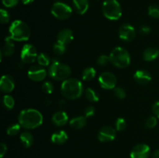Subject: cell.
<instances>
[{
  "instance_id": "cell-26",
  "label": "cell",
  "mask_w": 159,
  "mask_h": 158,
  "mask_svg": "<svg viewBox=\"0 0 159 158\" xmlns=\"http://www.w3.org/2000/svg\"><path fill=\"white\" fill-rule=\"evenodd\" d=\"M3 105L5 106V108H7V109H12V108L15 105V100L12 98V96L9 95V94H6L3 97L2 100Z\"/></svg>"
},
{
  "instance_id": "cell-3",
  "label": "cell",
  "mask_w": 159,
  "mask_h": 158,
  "mask_svg": "<svg viewBox=\"0 0 159 158\" xmlns=\"http://www.w3.org/2000/svg\"><path fill=\"white\" fill-rule=\"evenodd\" d=\"M31 31L29 26L22 20H15L9 26V37L16 41H26L30 39Z\"/></svg>"
},
{
  "instance_id": "cell-37",
  "label": "cell",
  "mask_w": 159,
  "mask_h": 158,
  "mask_svg": "<svg viewBox=\"0 0 159 158\" xmlns=\"http://www.w3.org/2000/svg\"><path fill=\"white\" fill-rule=\"evenodd\" d=\"M19 3V0H2V4L6 8H12L16 6Z\"/></svg>"
},
{
  "instance_id": "cell-11",
  "label": "cell",
  "mask_w": 159,
  "mask_h": 158,
  "mask_svg": "<svg viewBox=\"0 0 159 158\" xmlns=\"http://www.w3.org/2000/svg\"><path fill=\"white\" fill-rule=\"evenodd\" d=\"M116 136V132L115 129L113 127L104 126L99 130V134H98V139L101 142H110V141L114 140Z\"/></svg>"
},
{
  "instance_id": "cell-34",
  "label": "cell",
  "mask_w": 159,
  "mask_h": 158,
  "mask_svg": "<svg viewBox=\"0 0 159 158\" xmlns=\"http://www.w3.org/2000/svg\"><path fill=\"white\" fill-rule=\"evenodd\" d=\"M127 126V122L126 120L123 118H119L116 119V129L117 131H124Z\"/></svg>"
},
{
  "instance_id": "cell-16",
  "label": "cell",
  "mask_w": 159,
  "mask_h": 158,
  "mask_svg": "<svg viewBox=\"0 0 159 158\" xmlns=\"http://www.w3.org/2000/svg\"><path fill=\"white\" fill-rule=\"evenodd\" d=\"M135 81L141 85H147L152 80V75L150 73L144 70H138L134 75Z\"/></svg>"
},
{
  "instance_id": "cell-4",
  "label": "cell",
  "mask_w": 159,
  "mask_h": 158,
  "mask_svg": "<svg viewBox=\"0 0 159 158\" xmlns=\"http://www.w3.org/2000/svg\"><path fill=\"white\" fill-rule=\"evenodd\" d=\"M71 73V70L68 65L61 63L57 60L51 62L48 69V74L54 80L65 81L68 78Z\"/></svg>"
},
{
  "instance_id": "cell-27",
  "label": "cell",
  "mask_w": 159,
  "mask_h": 158,
  "mask_svg": "<svg viewBox=\"0 0 159 158\" xmlns=\"http://www.w3.org/2000/svg\"><path fill=\"white\" fill-rule=\"evenodd\" d=\"M85 96H86L87 99L92 102H96L99 99V96L97 95L96 91L93 89H92L91 88H88L85 90Z\"/></svg>"
},
{
  "instance_id": "cell-25",
  "label": "cell",
  "mask_w": 159,
  "mask_h": 158,
  "mask_svg": "<svg viewBox=\"0 0 159 158\" xmlns=\"http://www.w3.org/2000/svg\"><path fill=\"white\" fill-rule=\"evenodd\" d=\"M37 62H38L40 66H48L51 63V57L44 53H41V54H38L37 57Z\"/></svg>"
},
{
  "instance_id": "cell-42",
  "label": "cell",
  "mask_w": 159,
  "mask_h": 158,
  "mask_svg": "<svg viewBox=\"0 0 159 158\" xmlns=\"http://www.w3.org/2000/svg\"><path fill=\"white\" fill-rule=\"evenodd\" d=\"M58 106L61 109H64L67 106V103L65 100H60L58 103Z\"/></svg>"
},
{
  "instance_id": "cell-8",
  "label": "cell",
  "mask_w": 159,
  "mask_h": 158,
  "mask_svg": "<svg viewBox=\"0 0 159 158\" xmlns=\"http://www.w3.org/2000/svg\"><path fill=\"white\" fill-rule=\"evenodd\" d=\"M20 57L23 64L34 63L38 57L37 49L34 45L26 43L22 48Z\"/></svg>"
},
{
  "instance_id": "cell-22",
  "label": "cell",
  "mask_w": 159,
  "mask_h": 158,
  "mask_svg": "<svg viewBox=\"0 0 159 158\" xmlns=\"http://www.w3.org/2000/svg\"><path fill=\"white\" fill-rule=\"evenodd\" d=\"M70 125L75 129H80L86 125V117L85 116H78L73 118L69 122Z\"/></svg>"
},
{
  "instance_id": "cell-5",
  "label": "cell",
  "mask_w": 159,
  "mask_h": 158,
  "mask_svg": "<svg viewBox=\"0 0 159 158\" xmlns=\"http://www.w3.org/2000/svg\"><path fill=\"white\" fill-rule=\"evenodd\" d=\"M110 57L111 63L116 68H125L130 63V56L129 52L121 46L114 48L110 53Z\"/></svg>"
},
{
  "instance_id": "cell-17",
  "label": "cell",
  "mask_w": 159,
  "mask_h": 158,
  "mask_svg": "<svg viewBox=\"0 0 159 158\" xmlns=\"http://www.w3.org/2000/svg\"><path fill=\"white\" fill-rule=\"evenodd\" d=\"M68 116L64 111H59L54 113L52 116V122L57 126H63L68 122Z\"/></svg>"
},
{
  "instance_id": "cell-20",
  "label": "cell",
  "mask_w": 159,
  "mask_h": 158,
  "mask_svg": "<svg viewBox=\"0 0 159 158\" xmlns=\"http://www.w3.org/2000/svg\"><path fill=\"white\" fill-rule=\"evenodd\" d=\"M68 134H67L66 132L64 131V130H59V131L53 133L51 138L52 143H54L55 144H58V145L65 143L68 140Z\"/></svg>"
},
{
  "instance_id": "cell-30",
  "label": "cell",
  "mask_w": 159,
  "mask_h": 158,
  "mask_svg": "<svg viewBox=\"0 0 159 158\" xmlns=\"http://www.w3.org/2000/svg\"><path fill=\"white\" fill-rule=\"evenodd\" d=\"M148 14L152 18L159 19V7L156 5H152L148 8Z\"/></svg>"
},
{
  "instance_id": "cell-21",
  "label": "cell",
  "mask_w": 159,
  "mask_h": 158,
  "mask_svg": "<svg viewBox=\"0 0 159 158\" xmlns=\"http://www.w3.org/2000/svg\"><path fill=\"white\" fill-rule=\"evenodd\" d=\"M159 56V50L157 48L150 47L144 50L143 54V58L146 61H152L158 57Z\"/></svg>"
},
{
  "instance_id": "cell-40",
  "label": "cell",
  "mask_w": 159,
  "mask_h": 158,
  "mask_svg": "<svg viewBox=\"0 0 159 158\" xmlns=\"http://www.w3.org/2000/svg\"><path fill=\"white\" fill-rule=\"evenodd\" d=\"M6 152H7V146L3 143H2L0 144V157L2 158L6 153Z\"/></svg>"
},
{
  "instance_id": "cell-28",
  "label": "cell",
  "mask_w": 159,
  "mask_h": 158,
  "mask_svg": "<svg viewBox=\"0 0 159 158\" xmlns=\"http://www.w3.org/2000/svg\"><path fill=\"white\" fill-rule=\"evenodd\" d=\"M53 50L57 55H62L65 53L66 51V46L62 43H58L57 42L56 43H54V46H53Z\"/></svg>"
},
{
  "instance_id": "cell-32",
  "label": "cell",
  "mask_w": 159,
  "mask_h": 158,
  "mask_svg": "<svg viewBox=\"0 0 159 158\" xmlns=\"http://www.w3.org/2000/svg\"><path fill=\"white\" fill-rule=\"evenodd\" d=\"M10 20V15L9 12L5 9H2L0 10V21L2 23H8Z\"/></svg>"
},
{
  "instance_id": "cell-12",
  "label": "cell",
  "mask_w": 159,
  "mask_h": 158,
  "mask_svg": "<svg viewBox=\"0 0 159 158\" xmlns=\"http://www.w3.org/2000/svg\"><path fill=\"white\" fill-rule=\"evenodd\" d=\"M27 75L30 79L34 81H41L46 77L47 71L40 66H33L28 70Z\"/></svg>"
},
{
  "instance_id": "cell-14",
  "label": "cell",
  "mask_w": 159,
  "mask_h": 158,
  "mask_svg": "<svg viewBox=\"0 0 159 158\" xmlns=\"http://www.w3.org/2000/svg\"><path fill=\"white\" fill-rule=\"evenodd\" d=\"M15 88V81L9 74H5L2 77L0 81V89L4 93H9Z\"/></svg>"
},
{
  "instance_id": "cell-24",
  "label": "cell",
  "mask_w": 159,
  "mask_h": 158,
  "mask_svg": "<svg viewBox=\"0 0 159 158\" xmlns=\"http://www.w3.org/2000/svg\"><path fill=\"white\" fill-rule=\"evenodd\" d=\"M96 71L93 68H87L82 72V78L85 81H92L96 77Z\"/></svg>"
},
{
  "instance_id": "cell-7",
  "label": "cell",
  "mask_w": 159,
  "mask_h": 158,
  "mask_svg": "<svg viewBox=\"0 0 159 158\" xmlns=\"http://www.w3.org/2000/svg\"><path fill=\"white\" fill-rule=\"evenodd\" d=\"M51 14L57 20H65L71 16L72 9L66 3L57 2L51 7Z\"/></svg>"
},
{
  "instance_id": "cell-6",
  "label": "cell",
  "mask_w": 159,
  "mask_h": 158,
  "mask_svg": "<svg viewBox=\"0 0 159 158\" xmlns=\"http://www.w3.org/2000/svg\"><path fill=\"white\" fill-rule=\"evenodd\" d=\"M102 13L110 20H117L122 15V9L117 0H106L102 3Z\"/></svg>"
},
{
  "instance_id": "cell-45",
  "label": "cell",
  "mask_w": 159,
  "mask_h": 158,
  "mask_svg": "<svg viewBox=\"0 0 159 158\" xmlns=\"http://www.w3.org/2000/svg\"><path fill=\"white\" fill-rule=\"evenodd\" d=\"M44 103L46 105H49L51 104V100H50V99H46V100L44 101Z\"/></svg>"
},
{
  "instance_id": "cell-10",
  "label": "cell",
  "mask_w": 159,
  "mask_h": 158,
  "mask_svg": "<svg viewBox=\"0 0 159 158\" xmlns=\"http://www.w3.org/2000/svg\"><path fill=\"white\" fill-rule=\"evenodd\" d=\"M150 147L145 143H139L134 146L130 152V158H148Z\"/></svg>"
},
{
  "instance_id": "cell-35",
  "label": "cell",
  "mask_w": 159,
  "mask_h": 158,
  "mask_svg": "<svg viewBox=\"0 0 159 158\" xmlns=\"http://www.w3.org/2000/svg\"><path fill=\"white\" fill-rule=\"evenodd\" d=\"M110 61V56L107 55H101L99 56V58L97 60V64L100 66H105V65L108 64Z\"/></svg>"
},
{
  "instance_id": "cell-31",
  "label": "cell",
  "mask_w": 159,
  "mask_h": 158,
  "mask_svg": "<svg viewBox=\"0 0 159 158\" xmlns=\"http://www.w3.org/2000/svg\"><path fill=\"white\" fill-rule=\"evenodd\" d=\"M42 91L46 94H51L54 91V85L50 81L43 82L42 85Z\"/></svg>"
},
{
  "instance_id": "cell-13",
  "label": "cell",
  "mask_w": 159,
  "mask_h": 158,
  "mask_svg": "<svg viewBox=\"0 0 159 158\" xmlns=\"http://www.w3.org/2000/svg\"><path fill=\"white\" fill-rule=\"evenodd\" d=\"M135 29L130 24H123L120 27L119 37L121 40L125 41H131L135 37Z\"/></svg>"
},
{
  "instance_id": "cell-33",
  "label": "cell",
  "mask_w": 159,
  "mask_h": 158,
  "mask_svg": "<svg viewBox=\"0 0 159 158\" xmlns=\"http://www.w3.org/2000/svg\"><path fill=\"white\" fill-rule=\"evenodd\" d=\"M157 119L158 118L156 116H150L149 118H148V119L145 122L146 127L148 129H152L156 126L157 122H158V119Z\"/></svg>"
},
{
  "instance_id": "cell-39",
  "label": "cell",
  "mask_w": 159,
  "mask_h": 158,
  "mask_svg": "<svg viewBox=\"0 0 159 158\" xmlns=\"http://www.w3.org/2000/svg\"><path fill=\"white\" fill-rule=\"evenodd\" d=\"M152 110H153L155 116H156L158 119H159V101L154 104L153 107H152Z\"/></svg>"
},
{
  "instance_id": "cell-19",
  "label": "cell",
  "mask_w": 159,
  "mask_h": 158,
  "mask_svg": "<svg viewBox=\"0 0 159 158\" xmlns=\"http://www.w3.org/2000/svg\"><path fill=\"white\" fill-rule=\"evenodd\" d=\"M15 53V44L13 40L10 37H8L5 39V43L3 48L2 50V54L6 57H10Z\"/></svg>"
},
{
  "instance_id": "cell-15",
  "label": "cell",
  "mask_w": 159,
  "mask_h": 158,
  "mask_svg": "<svg viewBox=\"0 0 159 158\" xmlns=\"http://www.w3.org/2000/svg\"><path fill=\"white\" fill-rule=\"evenodd\" d=\"M74 39L73 32L69 29H64L58 33L57 37V42L67 46Z\"/></svg>"
},
{
  "instance_id": "cell-23",
  "label": "cell",
  "mask_w": 159,
  "mask_h": 158,
  "mask_svg": "<svg viewBox=\"0 0 159 158\" xmlns=\"http://www.w3.org/2000/svg\"><path fill=\"white\" fill-rule=\"evenodd\" d=\"M20 140L23 143V147L26 148H30L32 147L34 142V136L31 134L30 132H23L21 135H20Z\"/></svg>"
},
{
  "instance_id": "cell-29",
  "label": "cell",
  "mask_w": 159,
  "mask_h": 158,
  "mask_svg": "<svg viewBox=\"0 0 159 158\" xmlns=\"http://www.w3.org/2000/svg\"><path fill=\"white\" fill-rule=\"evenodd\" d=\"M21 125L20 123H15L11 125L10 126L8 127L7 129V134L9 136H16L17 133L20 132V128H21Z\"/></svg>"
},
{
  "instance_id": "cell-9",
  "label": "cell",
  "mask_w": 159,
  "mask_h": 158,
  "mask_svg": "<svg viewBox=\"0 0 159 158\" xmlns=\"http://www.w3.org/2000/svg\"><path fill=\"white\" fill-rule=\"evenodd\" d=\"M99 82L102 88L110 90L116 88L117 80L113 73L103 72L99 75Z\"/></svg>"
},
{
  "instance_id": "cell-2",
  "label": "cell",
  "mask_w": 159,
  "mask_h": 158,
  "mask_svg": "<svg viewBox=\"0 0 159 158\" xmlns=\"http://www.w3.org/2000/svg\"><path fill=\"white\" fill-rule=\"evenodd\" d=\"M61 90L64 97L69 100H75L82 95L83 86L79 79L68 78L63 81Z\"/></svg>"
},
{
  "instance_id": "cell-36",
  "label": "cell",
  "mask_w": 159,
  "mask_h": 158,
  "mask_svg": "<svg viewBox=\"0 0 159 158\" xmlns=\"http://www.w3.org/2000/svg\"><path fill=\"white\" fill-rule=\"evenodd\" d=\"M114 94L120 99H124L126 97L125 90L121 87H116L114 88Z\"/></svg>"
},
{
  "instance_id": "cell-18",
  "label": "cell",
  "mask_w": 159,
  "mask_h": 158,
  "mask_svg": "<svg viewBox=\"0 0 159 158\" xmlns=\"http://www.w3.org/2000/svg\"><path fill=\"white\" fill-rule=\"evenodd\" d=\"M72 3L75 10L79 15L85 14L89 7V0H72Z\"/></svg>"
},
{
  "instance_id": "cell-43",
  "label": "cell",
  "mask_w": 159,
  "mask_h": 158,
  "mask_svg": "<svg viewBox=\"0 0 159 158\" xmlns=\"http://www.w3.org/2000/svg\"><path fill=\"white\" fill-rule=\"evenodd\" d=\"M152 158H159V149L154 152L152 154Z\"/></svg>"
},
{
  "instance_id": "cell-38",
  "label": "cell",
  "mask_w": 159,
  "mask_h": 158,
  "mask_svg": "<svg viewBox=\"0 0 159 158\" xmlns=\"http://www.w3.org/2000/svg\"><path fill=\"white\" fill-rule=\"evenodd\" d=\"M84 114H85V116L86 118L92 117L95 114V108L93 106L86 107L85 108V111H84Z\"/></svg>"
},
{
  "instance_id": "cell-41",
  "label": "cell",
  "mask_w": 159,
  "mask_h": 158,
  "mask_svg": "<svg viewBox=\"0 0 159 158\" xmlns=\"http://www.w3.org/2000/svg\"><path fill=\"white\" fill-rule=\"evenodd\" d=\"M140 32L142 34H148L151 32V28L148 26H141V29H140Z\"/></svg>"
},
{
  "instance_id": "cell-1",
  "label": "cell",
  "mask_w": 159,
  "mask_h": 158,
  "mask_svg": "<svg viewBox=\"0 0 159 158\" xmlns=\"http://www.w3.org/2000/svg\"><path fill=\"white\" fill-rule=\"evenodd\" d=\"M43 122V116L34 108H27L21 111L19 115V123L22 127L27 129H33L39 127Z\"/></svg>"
},
{
  "instance_id": "cell-44",
  "label": "cell",
  "mask_w": 159,
  "mask_h": 158,
  "mask_svg": "<svg viewBox=\"0 0 159 158\" xmlns=\"http://www.w3.org/2000/svg\"><path fill=\"white\" fill-rule=\"evenodd\" d=\"M34 1V0H22V2H23V3L24 5L30 4V3H32Z\"/></svg>"
}]
</instances>
